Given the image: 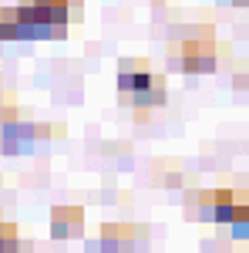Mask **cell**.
<instances>
[{
    "mask_svg": "<svg viewBox=\"0 0 249 253\" xmlns=\"http://www.w3.org/2000/svg\"><path fill=\"white\" fill-rule=\"evenodd\" d=\"M0 253H17V226L0 223Z\"/></svg>",
    "mask_w": 249,
    "mask_h": 253,
    "instance_id": "obj_5",
    "label": "cell"
},
{
    "mask_svg": "<svg viewBox=\"0 0 249 253\" xmlns=\"http://www.w3.org/2000/svg\"><path fill=\"white\" fill-rule=\"evenodd\" d=\"M132 240H135V230L132 226H105L101 230V250L105 253H132Z\"/></svg>",
    "mask_w": 249,
    "mask_h": 253,
    "instance_id": "obj_3",
    "label": "cell"
},
{
    "mask_svg": "<svg viewBox=\"0 0 249 253\" xmlns=\"http://www.w3.org/2000/svg\"><path fill=\"white\" fill-rule=\"evenodd\" d=\"M118 95L138 112L162 108L165 105V78L155 75L142 58H121L118 61Z\"/></svg>",
    "mask_w": 249,
    "mask_h": 253,
    "instance_id": "obj_1",
    "label": "cell"
},
{
    "mask_svg": "<svg viewBox=\"0 0 249 253\" xmlns=\"http://www.w3.org/2000/svg\"><path fill=\"white\" fill-rule=\"evenodd\" d=\"M178 68L185 75H209L215 68V44L212 41H185L182 54H178Z\"/></svg>",
    "mask_w": 249,
    "mask_h": 253,
    "instance_id": "obj_2",
    "label": "cell"
},
{
    "mask_svg": "<svg viewBox=\"0 0 249 253\" xmlns=\"http://www.w3.org/2000/svg\"><path fill=\"white\" fill-rule=\"evenodd\" d=\"M51 226H54V236H58V240H64L68 233H77V230H81V210L61 206L58 213L51 216Z\"/></svg>",
    "mask_w": 249,
    "mask_h": 253,
    "instance_id": "obj_4",
    "label": "cell"
}]
</instances>
